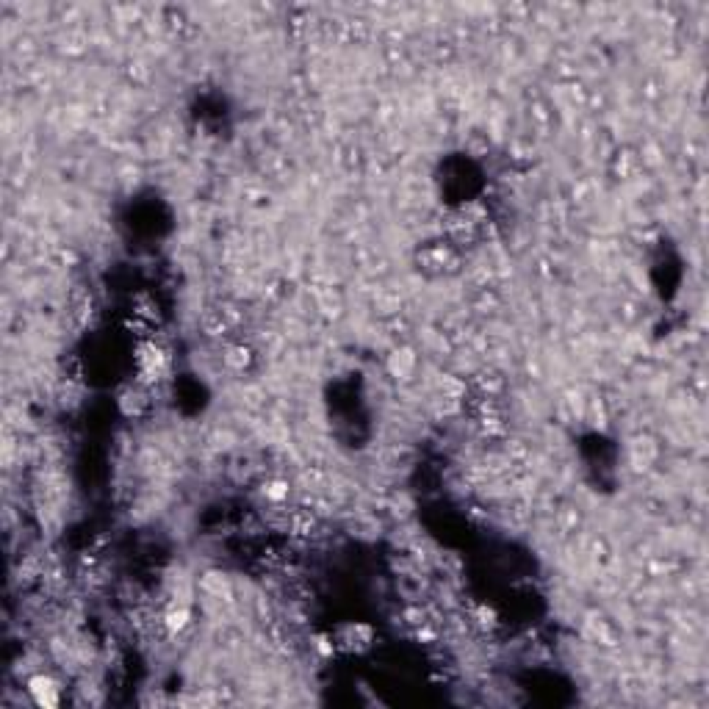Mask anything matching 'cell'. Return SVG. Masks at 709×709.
Listing matches in <instances>:
<instances>
[{"label": "cell", "instance_id": "6da1fadb", "mask_svg": "<svg viewBox=\"0 0 709 709\" xmlns=\"http://www.w3.org/2000/svg\"><path fill=\"white\" fill-rule=\"evenodd\" d=\"M167 363H169V355L156 341H144L139 347V352H136V369H139V380L144 385L161 380V374L167 372Z\"/></svg>", "mask_w": 709, "mask_h": 709}, {"label": "cell", "instance_id": "52a82bcc", "mask_svg": "<svg viewBox=\"0 0 709 709\" xmlns=\"http://www.w3.org/2000/svg\"><path fill=\"white\" fill-rule=\"evenodd\" d=\"M225 363H228L231 369L241 372V369L249 363V349H247V347H241V344H236V347H228V352H225Z\"/></svg>", "mask_w": 709, "mask_h": 709}, {"label": "cell", "instance_id": "7a4b0ae2", "mask_svg": "<svg viewBox=\"0 0 709 709\" xmlns=\"http://www.w3.org/2000/svg\"><path fill=\"white\" fill-rule=\"evenodd\" d=\"M28 693H31V699L39 704V707H58L61 704V687H58V682L53 679V676H47V674H36V676H31L28 679Z\"/></svg>", "mask_w": 709, "mask_h": 709}, {"label": "cell", "instance_id": "5b68a950", "mask_svg": "<svg viewBox=\"0 0 709 709\" xmlns=\"http://www.w3.org/2000/svg\"><path fill=\"white\" fill-rule=\"evenodd\" d=\"M189 621H192V612H189V607H169V612L164 615V629L169 632V635H178V632H183L186 626H189Z\"/></svg>", "mask_w": 709, "mask_h": 709}, {"label": "cell", "instance_id": "3957f363", "mask_svg": "<svg viewBox=\"0 0 709 709\" xmlns=\"http://www.w3.org/2000/svg\"><path fill=\"white\" fill-rule=\"evenodd\" d=\"M338 643H341L344 649H349V651L366 649V646L372 643V626H366V624H349V626L341 629Z\"/></svg>", "mask_w": 709, "mask_h": 709}, {"label": "cell", "instance_id": "9c48e42d", "mask_svg": "<svg viewBox=\"0 0 709 709\" xmlns=\"http://www.w3.org/2000/svg\"><path fill=\"white\" fill-rule=\"evenodd\" d=\"M476 615H479V624H482V626H493V624H496V612H493V610L479 607V612H476Z\"/></svg>", "mask_w": 709, "mask_h": 709}, {"label": "cell", "instance_id": "277c9868", "mask_svg": "<svg viewBox=\"0 0 709 709\" xmlns=\"http://www.w3.org/2000/svg\"><path fill=\"white\" fill-rule=\"evenodd\" d=\"M413 366H416V355H413L410 349H397V352L388 358V372H391L394 377H408V374L413 372Z\"/></svg>", "mask_w": 709, "mask_h": 709}, {"label": "cell", "instance_id": "ba28073f", "mask_svg": "<svg viewBox=\"0 0 709 709\" xmlns=\"http://www.w3.org/2000/svg\"><path fill=\"white\" fill-rule=\"evenodd\" d=\"M263 493H266V499H272V501H283V499L288 496V485L280 482V479H272V482L263 485Z\"/></svg>", "mask_w": 709, "mask_h": 709}, {"label": "cell", "instance_id": "8992f818", "mask_svg": "<svg viewBox=\"0 0 709 709\" xmlns=\"http://www.w3.org/2000/svg\"><path fill=\"white\" fill-rule=\"evenodd\" d=\"M119 405H122V410H125L128 416H139V413H142V408L147 405L144 391H139V388L125 391V394H122V399H119Z\"/></svg>", "mask_w": 709, "mask_h": 709}]
</instances>
